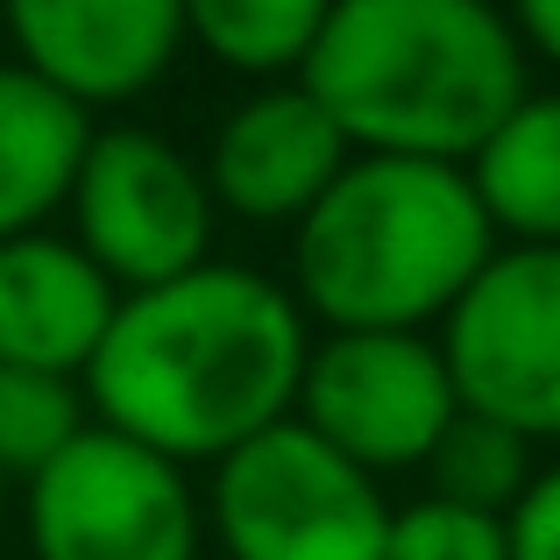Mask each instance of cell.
Listing matches in <instances>:
<instances>
[{
  "instance_id": "6da1fadb",
  "label": "cell",
  "mask_w": 560,
  "mask_h": 560,
  "mask_svg": "<svg viewBox=\"0 0 560 560\" xmlns=\"http://www.w3.org/2000/svg\"><path fill=\"white\" fill-rule=\"evenodd\" d=\"M305 313L242 262H206L156 291H128L85 370L100 425L164 462H228L299 411Z\"/></svg>"
},
{
  "instance_id": "7a4b0ae2",
  "label": "cell",
  "mask_w": 560,
  "mask_h": 560,
  "mask_svg": "<svg viewBox=\"0 0 560 560\" xmlns=\"http://www.w3.org/2000/svg\"><path fill=\"white\" fill-rule=\"evenodd\" d=\"M299 85L348 150L468 171L525 100V43L482 0H341Z\"/></svg>"
},
{
  "instance_id": "3957f363",
  "label": "cell",
  "mask_w": 560,
  "mask_h": 560,
  "mask_svg": "<svg viewBox=\"0 0 560 560\" xmlns=\"http://www.w3.org/2000/svg\"><path fill=\"white\" fill-rule=\"evenodd\" d=\"M497 228L468 171L411 156H348L291 234L299 305L327 334H425L490 270Z\"/></svg>"
},
{
  "instance_id": "277c9868",
  "label": "cell",
  "mask_w": 560,
  "mask_h": 560,
  "mask_svg": "<svg viewBox=\"0 0 560 560\" xmlns=\"http://www.w3.org/2000/svg\"><path fill=\"white\" fill-rule=\"evenodd\" d=\"M213 533L228 560H383L390 504L370 468L284 419L213 468Z\"/></svg>"
},
{
  "instance_id": "5b68a950",
  "label": "cell",
  "mask_w": 560,
  "mask_h": 560,
  "mask_svg": "<svg viewBox=\"0 0 560 560\" xmlns=\"http://www.w3.org/2000/svg\"><path fill=\"white\" fill-rule=\"evenodd\" d=\"M36 560H199V497L185 468L85 425L28 482Z\"/></svg>"
},
{
  "instance_id": "8992f818",
  "label": "cell",
  "mask_w": 560,
  "mask_h": 560,
  "mask_svg": "<svg viewBox=\"0 0 560 560\" xmlns=\"http://www.w3.org/2000/svg\"><path fill=\"white\" fill-rule=\"evenodd\" d=\"M71 220L79 248L114 277L121 299L213 262V185L150 128H93V150L71 185Z\"/></svg>"
},
{
  "instance_id": "52a82bcc",
  "label": "cell",
  "mask_w": 560,
  "mask_h": 560,
  "mask_svg": "<svg viewBox=\"0 0 560 560\" xmlns=\"http://www.w3.org/2000/svg\"><path fill=\"white\" fill-rule=\"evenodd\" d=\"M440 362L462 411L560 440V248H497L440 319Z\"/></svg>"
},
{
  "instance_id": "ba28073f",
  "label": "cell",
  "mask_w": 560,
  "mask_h": 560,
  "mask_svg": "<svg viewBox=\"0 0 560 560\" xmlns=\"http://www.w3.org/2000/svg\"><path fill=\"white\" fill-rule=\"evenodd\" d=\"M291 419L355 468L390 476L433 462L440 433L462 419V397L440 362V341L425 334H327L305 355Z\"/></svg>"
},
{
  "instance_id": "9c48e42d",
  "label": "cell",
  "mask_w": 560,
  "mask_h": 560,
  "mask_svg": "<svg viewBox=\"0 0 560 560\" xmlns=\"http://www.w3.org/2000/svg\"><path fill=\"white\" fill-rule=\"evenodd\" d=\"M8 36L22 71H36L71 107H114L150 93L185 43L178 0H14Z\"/></svg>"
},
{
  "instance_id": "30bf717a",
  "label": "cell",
  "mask_w": 560,
  "mask_h": 560,
  "mask_svg": "<svg viewBox=\"0 0 560 560\" xmlns=\"http://www.w3.org/2000/svg\"><path fill=\"white\" fill-rule=\"evenodd\" d=\"M341 171H348V136L327 121V107L299 79L248 93L220 121L213 156H206L213 206H228L242 220H291V228L327 199V185Z\"/></svg>"
},
{
  "instance_id": "8fae6325",
  "label": "cell",
  "mask_w": 560,
  "mask_h": 560,
  "mask_svg": "<svg viewBox=\"0 0 560 560\" xmlns=\"http://www.w3.org/2000/svg\"><path fill=\"white\" fill-rule=\"evenodd\" d=\"M114 313H121V291L79 242H57V234L0 242V362L8 370L85 383Z\"/></svg>"
},
{
  "instance_id": "7c38bea8",
  "label": "cell",
  "mask_w": 560,
  "mask_h": 560,
  "mask_svg": "<svg viewBox=\"0 0 560 560\" xmlns=\"http://www.w3.org/2000/svg\"><path fill=\"white\" fill-rule=\"evenodd\" d=\"M93 150V121L65 93L22 65H0V242L43 234V220L71 199Z\"/></svg>"
},
{
  "instance_id": "4fadbf2b",
  "label": "cell",
  "mask_w": 560,
  "mask_h": 560,
  "mask_svg": "<svg viewBox=\"0 0 560 560\" xmlns=\"http://www.w3.org/2000/svg\"><path fill=\"white\" fill-rule=\"evenodd\" d=\"M482 213L511 248H560V93H525L468 164Z\"/></svg>"
},
{
  "instance_id": "5bb4252c",
  "label": "cell",
  "mask_w": 560,
  "mask_h": 560,
  "mask_svg": "<svg viewBox=\"0 0 560 560\" xmlns=\"http://www.w3.org/2000/svg\"><path fill=\"white\" fill-rule=\"evenodd\" d=\"M319 28H327L319 0H191L185 8V36H199L220 65L248 79L305 71Z\"/></svg>"
},
{
  "instance_id": "9a60e30c",
  "label": "cell",
  "mask_w": 560,
  "mask_h": 560,
  "mask_svg": "<svg viewBox=\"0 0 560 560\" xmlns=\"http://www.w3.org/2000/svg\"><path fill=\"white\" fill-rule=\"evenodd\" d=\"M425 476H433V497H447V504L511 518V511H518V497L533 490V440H518L511 425H497V419L462 411V419L440 433Z\"/></svg>"
},
{
  "instance_id": "2e32d148",
  "label": "cell",
  "mask_w": 560,
  "mask_h": 560,
  "mask_svg": "<svg viewBox=\"0 0 560 560\" xmlns=\"http://www.w3.org/2000/svg\"><path fill=\"white\" fill-rule=\"evenodd\" d=\"M85 433V383L0 362V476L36 482Z\"/></svg>"
},
{
  "instance_id": "e0dca14e",
  "label": "cell",
  "mask_w": 560,
  "mask_h": 560,
  "mask_svg": "<svg viewBox=\"0 0 560 560\" xmlns=\"http://www.w3.org/2000/svg\"><path fill=\"white\" fill-rule=\"evenodd\" d=\"M383 560H511V525L490 511L447 504V497H419L390 511Z\"/></svg>"
},
{
  "instance_id": "ac0fdd59",
  "label": "cell",
  "mask_w": 560,
  "mask_h": 560,
  "mask_svg": "<svg viewBox=\"0 0 560 560\" xmlns=\"http://www.w3.org/2000/svg\"><path fill=\"white\" fill-rule=\"evenodd\" d=\"M511 560H560V468L533 476V490L511 511Z\"/></svg>"
},
{
  "instance_id": "d6986e66",
  "label": "cell",
  "mask_w": 560,
  "mask_h": 560,
  "mask_svg": "<svg viewBox=\"0 0 560 560\" xmlns=\"http://www.w3.org/2000/svg\"><path fill=\"white\" fill-rule=\"evenodd\" d=\"M518 43H533L539 57H553V65H560V0H525Z\"/></svg>"
},
{
  "instance_id": "ffe728a7",
  "label": "cell",
  "mask_w": 560,
  "mask_h": 560,
  "mask_svg": "<svg viewBox=\"0 0 560 560\" xmlns=\"http://www.w3.org/2000/svg\"><path fill=\"white\" fill-rule=\"evenodd\" d=\"M0 518H8V476H0Z\"/></svg>"
}]
</instances>
